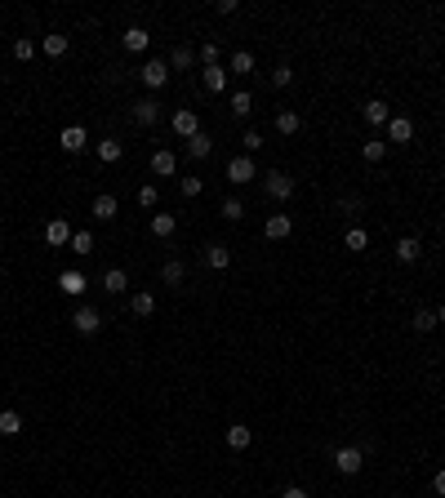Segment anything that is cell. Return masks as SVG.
I'll use <instances>...</instances> for the list:
<instances>
[{
	"label": "cell",
	"mask_w": 445,
	"mask_h": 498,
	"mask_svg": "<svg viewBox=\"0 0 445 498\" xmlns=\"http://www.w3.org/2000/svg\"><path fill=\"white\" fill-rule=\"evenodd\" d=\"M334 472L338 476H361L365 472V449L361 445H338L334 449Z\"/></svg>",
	"instance_id": "cell-1"
},
{
	"label": "cell",
	"mask_w": 445,
	"mask_h": 498,
	"mask_svg": "<svg viewBox=\"0 0 445 498\" xmlns=\"http://www.w3.org/2000/svg\"><path fill=\"white\" fill-rule=\"evenodd\" d=\"M72 330L85 334V338H94V334L102 330V312H98V307H89V303H80V307L72 312Z\"/></svg>",
	"instance_id": "cell-2"
},
{
	"label": "cell",
	"mask_w": 445,
	"mask_h": 498,
	"mask_svg": "<svg viewBox=\"0 0 445 498\" xmlns=\"http://www.w3.org/2000/svg\"><path fill=\"white\" fill-rule=\"evenodd\" d=\"M169 125H174L178 138H196V134H201V116H196V107H174V111H169Z\"/></svg>",
	"instance_id": "cell-3"
},
{
	"label": "cell",
	"mask_w": 445,
	"mask_h": 498,
	"mask_svg": "<svg viewBox=\"0 0 445 498\" xmlns=\"http://www.w3.org/2000/svg\"><path fill=\"white\" fill-rule=\"evenodd\" d=\"M263 187H268L272 201H294V178H290L285 169H272V174H263Z\"/></svg>",
	"instance_id": "cell-4"
},
{
	"label": "cell",
	"mask_w": 445,
	"mask_h": 498,
	"mask_svg": "<svg viewBox=\"0 0 445 498\" xmlns=\"http://www.w3.org/2000/svg\"><path fill=\"white\" fill-rule=\"evenodd\" d=\"M138 80H143L151 93H156V89H165V84H169V63H160V58L143 63V67H138Z\"/></svg>",
	"instance_id": "cell-5"
},
{
	"label": "cell",
	"mask_w": 445,
	"mask_h": 498,
	"mask_svg": "<svg viewBox=\"0 0 445 498\" xmlns=\"http://www.w3.org/2000/svg\"><path fill=\"white\" fill-rule=\"evenodd\" d=\"M254 178H259V165H254V156H236V161H227V183L245 187V183H254Z\"/></svg>",
	"instance_id": "cell-6"
},
{
	"label": "cell",
	"mask_w": 445,
	"mask_h": 498,
	"mask_svg": "<svg viewBox=\"0 0 445 498\" xmlns=\"http://www.w3.org/2000/svg\"><path fill=\"white\" fill-rule=\"evenodd\" d=\"M129 120L134 125H143V129H151L160 120V102L156 98H138V102H129Z\"/></svg>",
	"instance_id": "cell-7"
},
{
	"label": "cell",
	"mask_w": 445,
	"mask_h": 498,
	"mask_svg": "<svg viewBox=\"0 0 445 498\" xmlns=\"http://www.w3.org/2000/svg\"><path fill=\"white\" fill-rule=\"evenodd\" d=\"M58 147H63L67 156H80L85 147H89V134H85V125H67V129L58 134Z\"/></svg>",
	"instance_id": "cell-8"
},
{
	"label": "cell",
	"mask_w": 445,
	"mask_h": 498,
	"mask_svg": "<svg viewBox=\"0 0 445 498\" xmlns=\"http://www.w3.org/2000/svg\"><path fill=\"white\" fill-rule=\"evenodd\" d=\"M89 214H94V218H98V223H111V218H116V214H120L116 196H111V192H98V196H94V205H89Z\"/></svg>",
	"instance_id": "cell-9"
},
{
	"label": "cell",
	"mask_w": 445,
	"mask_h": 498,
	"mask_svg": "<svg viewBox=\"0 0 445 498\" xmlns=\"http://www.w3.org/2000/svg\"><path fill=\"white\" fill-rule=\"evenodd\" d=\"M45 240H50L54 249L72 245V223L67 218H50V223H45Z\"/></svg>",
	"instance_id": "cell-10"
},
{
	"label": "cell",
	"mask_w": 445,
	"mask_h": 498,
	"mask_svg": "<svg viewBox=\"0 0 445 498\" xmlns=\"http://www.w3.org/2000/svg\"><path fill=\"white\" fill-rule=\"evenodd\" d=\"M383 134H387V143H410V138H414V120L410 116H392Z\"/></svg>",
	"instance_id": "cell-11"
},
{
	"label": "cell",
	"mask_w": 445,
	"mask_h": 498,
	"mask_svg": "<svg viewBox=\"0 0 445 498\" xmlns=\"http://www.w3.org/2000/svg\"><path fill=\"white\" fill-rule=\"evenodd\" d=\"M263 231H268V240H285V236H294V218L290 214H272Z\"/></svg>",
	"instance_id": "cell-12"
},
{
	"label": "cell",
	"mask_w": 445,
	"mask_h": 498,
	"mask_svg": "<svg viewBox=\"0 0 445 498\" xmlns=\"http://www.w3.org/2000/svg\"><path fill=\"white\" fill-rule=\"evenodd\" d=\"M174 169H178V156L169 152V147H160V152H151V174H156V178H169Z\"/></svg>",
	"instance_id": "cell-13"
},
{
	"label": "cell",
	"mask_w": 445,
	"mask_h": 498,
	"mask_svg": "<svg viewBox=\"0 0 445 498\" xmlns=\"http://www.w3.org/2000/svg\"><path fill=\"white\" fill-rule=\"evenodd\" d=\"M58 289L67 298H80L85 289H89V280H85V271H63V276H58Z\"/></svg>",
	"instance_id": "cell-14"
},
{
	"label": "cell",
	"mask_w": 445,
	"mask_h": 498,
	"mask_svg": "<svg viewBox=\"0 0 445 498\" xmlns=\"http://www.w3.org/2000/svg\"><path fill=\"white\" fill-rule=\"evenodd\" d=\"M423 258V240L419 236H401L396 240V262H419Z\"/></svg>",
	"instance_id": "cell-15"
},
{
	"label": "cell",
	"mask_w": 445,
	"mask_h": 498,
	"mask_svg": "<svg viewBox=\"0 0 445 498\" xmlns=\"http://www.w3.org/2000/svg\"><path fill=\"white\" fill-rule=\"evenodd\" d=\"M205 267L210 271H227L232 267V249L227 245H205Z\"/></svg>",
	"instance_id": "cell-16"
},
{
	"label": "cell",
	"mask_w": 445,
	"mask_h": 498,
	"mask_svg": "<svg viewBox=\"0 0 445 498\" xmlns=\"http://www.w3.org/2000/svg\"><path fill=\"white\" fill-rule=\"evenodd\" d=\"M223 436H227V449H250V445H254V431L245 427V422H232Z\"/></svg>",
	"instance_id": "cell-17"
},
{
	"label": "cell",
	"mask_w": 445,
	"mask_h": 498,
	"mask_svg": "<svg viewBox=\"0 0 445 498\" xmlns=\"http://www.w3.org/2000/svg\"><path fill=\"white\" fill-rule=\"evenodd\" d=\"M227 80H232V71H223V63H219V67H205V71H201V84H205L210 93H223Z\"/></svg>",
	"instance_id": "cell-18"
},
{
	"label": "cell",
	"mask_w": 445,
	"mask_h": 498,
	"mask_svg": "<svg viewBox=\"0 0 445 498\" xmlns=\"http://www.w3.org/2000/svg\"><path fill=\"white\" fill-rule=\"evenodd\" d=\"M120 41H125L129 54H143L147 45H151V32H147V27H125V36H120Z\"/></svg>",
	"instance_id": "cell-19"
},
{
	"label": "cell",
	"mask_w": 445,
	"mask_h": 498,
	"mask_svg": "<svg viewBox=\"0 0 445 498\" xmlns=\"http://www.w3.org/2000/svg\"><path fill=\"white\" fill-rule=\"evenodd\" d=\"M365 120H370V125H378V129H387V120H392V107H387L383 98H370V102H365Z\"/></svg>",
	"instance_id": "cell-20"
},
{
	"label": "cell",
	"mask_w": 445,
	"mask_h": 498,
	"mask_svg": "<svg viewBox=\"0 0 445 498\" xmlns=\"http://www.w3.org/2000/svg\"><path fill=\"white\" fill-rule=\"evenodd\" d=\"M102 289H107L111 298H116V294H125V289H129V276H125L120 267H107V271H102Z\"/></svg>",
	"instance_id": "cell-21"
},
{
	"label": "cell",
	"mask_w": 445,
	"mask_h": 498,
	"mask_svg": "<svg viewBox=\"0 0 445 498\" xmlns=\"http://www.w3.org/2000/svg\"><path fill=\"white\" fill-rule=\"evenodd\" d=\"M210 152H214V138L205 134V129H201L196 138H187V156H192V161H205Z\"/></svg>",
	"instance_id": "cell-22"
},
{
	"label": "cell",
	"mask_w": 445,
	"mask_h": 498,
	"mask_svg": "<svg viewBox=\"0 0 445 498\" xmlns=\"http://www.w3.org/2000/svg\"><path fill=\"white\" fill-rule=\"evenodd\" d=\"M129 312L134 316H151L156 312V294H151V289H138V294L129 298Z\"/></svg>",
	"instance_id": "cell-23"
},
{
	"label": "cell",
	"mask_w": 445,
	"mask_h": 498,
	"mask_svg": "<svg viewBox=\"0 0 445 498\" xmlns=\"http://www.w3.org/2000/svg\"><path fill=\"white\" fill-rule=\"evenodd\" d=\"M299 129H303V116H299V111H276V134L294 138Z\"/></svg>",
	"instance_id": "cell-24"
},
{
	"label": "cell",
	"mask_w": 445,
	"mask_h": 498,
	"mask_svg": "<svg viewBox=\"0 0 445 498\" xmlns=\"http://www.w3.org/2000/svg\"><path fill=\"white\" fill-rule=\"evenodd\" d=\"M174 227H178L174 214H151V236H156V240H169V236H174Z\"/></svg>",
	"instance_id": "cell-25"
},
{
	"label": "cell",
	"mask_w": 445,
	"mask_h": 498,
	"mask_svg": "<svg viewBox=\"0 0 445 498\" xmlns=\"http://www.w3.org/2000/svg\"><path fill=\"white\" fill-rule=\"evenodd\" d=\"M67 49H72V41L63 32H50V36H45V58H63Z\"/></svg>",
	"instance_id": "cell-26"
},
{
	"label": "cell",
	"mask_w": 445,
	"mask_h": 498,
	"mask_svg": "<svg viewBox=\"0 0 445 498\" xmlns=\"http://www.w3.org/2000/svg\"><path fill=\"white\" fill-rule=\"evenodd\" d=\"M94 152H98V161H102V165H116L120 156H125V147H120L116 138H102V143L94 147Z\"/></svg>",
	"instance_id": "cell-27"
},
{
	"label": "cell",
	"mask_w": 445,
	"mask_h": 498,
	"mask_svg": "<svg viewBox=\"0 0 445 498\" xmlns=\"http://www.w3.org/2000/svg\"><path fill=\"white\" fill-rule=\"evenodd\" d=\"M227 71H232V76H250V71H254V54L250 49H236L232 63H227Z\"/></svg>",
	"instance_id": "cell-28"
},
{
	"label": "cell",
	"mask_w": 445,
	"mask_h": 498,
	"mask_svg": "<svg viewBox=\"0 0 445 498\" xmlns=\"http://www.w3.org/2000/svg\"><path fill=\"white\" fill-rule=\"evenodd\" d=\"M160 280H165V285H183V280H187V267H183V262H178V258H169L165 262V267H160Z\"/></svg>",
	"instance_id": "cell-29"
},
{
	"label": "cell",
	"mask_w": 445,
	"mask_h": 498,
	"mask_svg": "<svg viewBox=\"0 0 445 498\" xmlns=\"http://www.w3.org/2000/svg\"><path fill=\"white\" fill-rule=\"evenodd\" d=\"M343 245L352 249V253H365V249H370V231H365V227H347Z\"/></svg>",
	"instance_id": "cell-30"
},
{
	"label": "cell",
	"mask_w": 445,
	"mask_h": 498,
	"mask_svg": "<svg viewBox=\"0 0 445 498\" xmlns=\"http://www.w3.org/2000/svg\"><path fill=\"white\" fill-rule=\"evenodd\" d=\"M23 431V414L18 409H0V436H18Z\"/></svg>",
	"instance_id": "cell-31"
},
{
	"label": "cell",
	"mask_w": 445,
	"mask_h": 498,
	"mask_svg": "<svg viewBox=\"0 0 445 498\" xmlns=\"http://www.w3.org/2000/svg\"><path fill=\"white\" fill-rule=\"evenodd\" d=\"M165 63H169V71H187V67H192V63H196V54H192V49H187V45H178V49H174V54H169V58H165Z\"/></svg>",
	"instance_id": "cell-32"
},
{
	"label": "cell",
	"mask_w": 445,
	"mask_h": 498,
	"mask_svg": "<svg viewBox=\"0 0 445 498\" xmlns=\"http://www.w3.org/2000/svg\"><path fill=\"white\" fill-rule=\"evenodd\" d=\"M250 111H254V93H250V89H236V93H232V116L245 120Z\"/></svg>",
	"instance_id": "cell-33"
},
{
	"label": "cell",
	"mask_w": 445,
	"mask_h": 498,
	"mask_svg": "<svg viewBox=\"0 0 445 498\" xmlns=\"http://www.w3.org/2000/svg\"><path fill=\"white\" fill-rule=\"evenodd\" d=\"M361 156H365V161H370V165H378V161H383V156H387V138H365Z\"/></svg>",
	"instance_id": "cell-34"
},
{
	"label": "cell",
	"mask_w": 445,
	"mask_h": 498,
	"mask_svg": "<svg viewBox=\"0 0 445 498\" xmlns=\"http://www.w3.org/2000/svg\"><path fill=\"white\" fill-rule=\"evenodd\" d=\"M410 325H414V330H419V334H432V330H437V312H432V307H419Z\"/></svg>",
	"instance_id": "cell-35"
},
{
	"label": "cell",
	"mask_w": 445,
	"mask_h": 498,
	"mask_svg": "<svg viewBox=\"0 0 445 498\" xmlns=\"http://www.w3.org/2000/svg\"><path fill=\"white\" fill-rule=\"evenodd\" d=\"M72 249H76V253H94V231H89V227L72 231Z\"/></svg>",
	"instance_id": "cell-36"
},
{
	"label": "cell",
	"mask_w": 445,
	"mask_h": 498,
	"mask_svg": "<svg viewBox=\"0 0 445 498\" xmlns=\"http://www.w3.org/2000/svg\"><path fill=\"white\" fill-rule=\"evenodd\" d=\"M156 201H160V187L156 183H143V187H138V205H143V210H156Z\"/></svg>",
	"instance_id": "cell-37"
},
{
	"label": "cell",
	"mask_w": 445,
	"mask_h": 498,
	"mask_svg": "<svg viewBox=\"0 0 445 498\" xmlns=\"http://www.w3.org/2000/svg\"><path fill=\"white\" fill-rule=\"evenodd\" d=\"M223 218H227V223H241V218H245V201L227 196V201H223Z\"/></svg>",
	"instance_id": "cell-38"
},
{
	"label": "cell",
	"mask_w": 445,
	"mask_h": 498,
	"mask_svg": "<svg viewBox=\"0 0 445 498\" xmlns=\"http://www.w3.org/2000/svg\"><path fill=\"white\" fill-rule=\"evenodd\" d=\"M272 84H276V89H290V84H294V67H285V63L272 67Z\"/></svg>",
	"instance_id": "cell-39"
},
{
	"label": "cell",
	"mask_w": 445,
	"mask_h": 498,
	"mask_svg": "<svg viewBox=\"0 0 445 498\" xmlns=\"http://www.w3.org/2000/svg\"><path fill=\"white\" fill-rule=\"evenodd\" d=\"M14 58L18 63H32L36 58V41H27V36H23V41H14Z\"/></svg>",
	"instance_id": "cell-40"
},
{
	"label": "cell",
	"mask_w": 445,
	"mask_h": 498,
	"mask_svg": "<svg viewBox=\"0 0 445 498\" xmlns=\"http://www.w3.org/2000/svg\"><path fill=\"white\" fill-rule=\"evenodd\" d=\"M365 210V201H361V196H352V192H347V196H338V214H361Z\"/></svg>",
	"instance_id": "cell-41"
},
{
	"label": "cell",
	"mask_w": 445,
	"mask_h": 498,
	"mask_svg": "<svg viewBox=\"0 0 445 498\" xmlns=\"http://www.w3.org/2000/svg\"><path fill=\"white\" fill-rule=\"evenodd\" d=\"M178 192L192 201V196H201V192H205V183H201V178H178Z\"/></svg>",
	"instance_id": "cell-42"
},
{
	"label": "cell",
	"mask_w": 445,
	"mask_h": 498,
	"mask_svg": "<svg viewBox=\"0 0 445 498\" xmlns=\"http://www.w3.org/2000/svg\"><path fill=\"white\" fill-rule=\"evenodd\" d=\"M196 58H201L205 67H219V45H214V41H210V45H201V54H196Z\"/></svg>",
	"instance_id": "cell-43"
},
{
	"label": "cell",
	"mask_w": 445,
	"mask_h": 498,
	"mask_svg": "<svg viewBox=\"0 0 445 498\" xmlns=\"http://www.w3.org/2000/svg\"><path fill=\"white\" fill-rule=\"evenodd\" d=\"M241 147H245V156H250V152H259V147H263V134H259V129H245Z\"/></svg>",
	"instance_id": "cell-44"
},
{
	"label": "cell",
	"mask_w": 445,
	"mask_h": 498,
	"mask_svg": "<svg viewBox=\"0 0 445 498\" xmlns=\"http://www.w3.org/2000/svg\"><path fill=\"white\" fill-rule=\"evenodd\" d=\"M214 14H219V18H227V14H236V0H219V5H214Z\"/></svg>",
	"instance_id": "cell-45"
},
{
	"label": "cell",
	"mask_w": 445,
	"mask_h": 498,
	"mask_svg": "<svg viewBox=\"0 0 445 498\" xmlns=\"http://www.w3.org/2000/svg\"><path fill=\"white\" fill-rule=\"evenodd\" d=\"M432 490H437V494L445 498V467H441V472H437V476H432Z\"/></svg>",
	"instance_id": "cell-46"
},
{
	"label": "cell",
	"mask_w": 445,
	"mask_h": 498,
	"mask_svg": "<svg viewBox=\"0 0 445 498\" xmlns=\"http://www.w3.org/2000/svg\"><path fill=\"white\" fill-rule=\"evenodd\" d=\"M281 498H307V490H299V485H290V490L281 494Z\"/></svg>",
	"instance_id": "cell-47"
},
{
	"label": "cell",
	"mask_w": 445,
	"mask_h": 498,
	"mask_svg": "<svg viewBox=\"0 0 445 498\" xmlns=\"http://www.w3.org/2000/svg\"><path fill=\"white\" fill-rule=\"evenodd\" d=\"M437 325H445V303H441V307H437Z\"/></svg>",
	"instance_id": "cell-48"
},
{
	"label": "cell",
	"mask_w": 445,
	"mask_h": 498,
	"mask_svg": "<svg viewBox=\"0 0 445 498\" xmlns=\"http://www.w3.org/2000/svg\"><path fill=\"white\" fill-rule=\"evenodd\" d=\"M0 467H5V454H0Z\"/></svg>",
	"instance_id": "cell-49"
},
{
	"label": "cell",
	"mask_w": 445,
	"mask_h": 498,
	"mask_svg": "<svg viewBox=\"0 0 445 498\" xmlns=\"http://www.w3.org/2000/svg\"><path fill=\"white\" fill-rule=\"evenodd\" d=\"M441 223H445V210H441Z\"/></svg>",
	"instance_id": "cell-50"
}]
</instances>
